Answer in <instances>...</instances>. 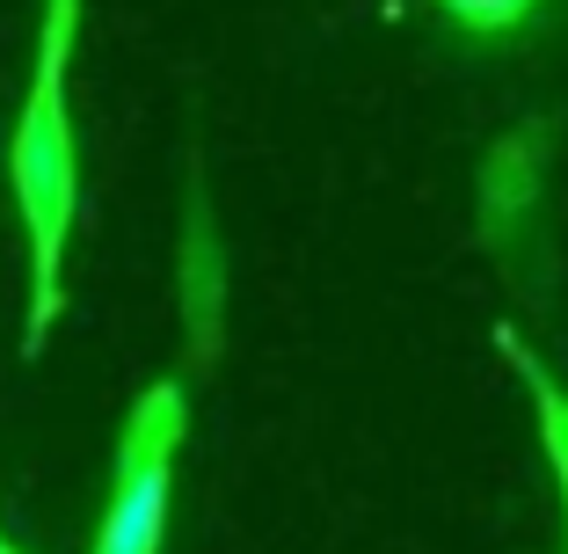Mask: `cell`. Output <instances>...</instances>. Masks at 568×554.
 Segmentation results:
<instances>
[{
  "label": "cell",
  "mask_w": 568,
  "mask_h": 554,
  "mask_svg": "<svg viewBox=\"0 0 568 554\" xmlns=\"http://www.w3.org/2000/svg\"><path fill=\"white\" fill-rule=\"evenodd\" d=\"M73 37H81V0H44L37 73L16 110V132H8V190H16L22 249H30L22 351H44V336L59 329V306H67V249H73V212H81V147H73V110H67Z\"/></svg>",
  "instance_id": "obj_1"
},
{
  "label": "cell",
  "mask_w": 568,
  "mask_h": 554,
  "mask_svg": "<svg viewBox=\"0 0 568 554\" xmlns=\"http://www.w3.org/2000/svg\"><path fill=\"white\" fill-rule=\"evenodd\" d=\"M183 437H190L183 380H153L118 431V467H110V496H102V525L88 554H161Z\"/></svg>",
  "instance_id": "obj_2"
},
{
  "label": "cell",
  "mask_w": 568,
  "mask_h": 554,
  "mask_svg": "<svg viewBox=\"0 0 568 554\" xmlns=\"http://www.w3.org/2000/svg\"><path fill=\"white\" fill-rule=\"evenodd\" d=\"M547 147L554 124L525 118L510 132H496V147L481 153V241H518L525 219L539 212V190H547Z\"/></svg>",
  "instance_id": "obj_3"
},
{
  "label": "cell",
  "mask_w": 568,
  "mask_h": 554,
  "mask_svg": "<svg viewBox=\"0 0 568 554\" xmlns=\"http://www.w3.org/2000/svg\"><path fill=\"white\" fill-rule=\"evenodd\" d=\"M175 292H183V329H190V357L212 365L219 336H226V241L212 226V198L190 175V204H183V249H175Z\"/></svg>",
  "instance_id": "obj_4"
},
{
  "label": "cell",
  "mask_w": 568,
  "mask_h": 554,
  "mask_svg": "<svg viewBox=\"0 0 568 554\" xmlns=\"http://www.w3.org/2000/svg\"><path fill=\"white\" fill-rule=\"evenodd\" d=\"M496 343H503V357L518 365V380H525V394H532V423H539V453H547V467H554V488H561V525H568V386L554 380L547 365H539L532 351H525L510 329H496Z\"/></svg>",
  "instance_id": "obj_5"
},
{
  "label": "cell",
  "mask_w": 568,
  "mask_h": 554,
  "mask_svg": "<svg viewBox=\"0 0 568 554\" xmlns=\"http://www.w3.org/2000/svg\"><path fill=\"white\" fill-rule=\"evenodd\" d=\"M459 44H518L554 16V0H423Z\"/></svg>",
  "instance_id": "obj_6"
},
{
  "label": "cell",
  "mask_w": 568,
  "mask_h": 554,
  "mask_svg": "<svg viewBox=\"0 0 568 554\" xmlns=\"http://www.w3.org/2000/svg\"><path fill=\"white\" fill-rule=\"evenodd\" d=\"M0 554H22V547H8V540H0Z\"/></svg>",
  "instance_id": "obj_7"
}]
</instances>
